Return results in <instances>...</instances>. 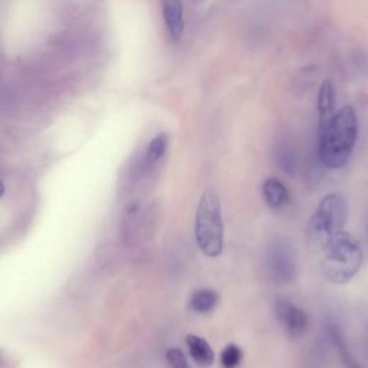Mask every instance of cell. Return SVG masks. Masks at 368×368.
Returning a JSON list of instances; mask_svg holds the SVG:
<instances>
[{
  "mask_svg": "<svg viewBox=\"0 0 368 368\" xmlns=\"http://www.w3.org/2000/svg\"><path fill=\"white\" fill-rule=\"evenodd\" d=\"M358 135V120L355 110L343 107L331 121L319 128L318 154L326 167L341 168L350 160Z\"/></svg>",
  "mask_w": 368,
  "mask_h": 368,
  "instance_id": "cell-1",
  "label": "cell"
},
{
  "mask_svg": "<svg viewBox=\"0 0 368 368\" xmlns=\"http://www.w3.org/2000/svg\"><path fill=\"white\" fill-rule=\"evenodd\" d=\"M348 205L343 195L331 193L322 199L309 219L306 245L312 252H324L333 239L344 230Z\"/></svg>",
  "mask_w": 368,
  "mask_h": 368,
  "instance_id": "cell-2",
  "label": "cell"
},
{
  "mask_svg": "<svg viewBox=\"0 0 368 368\" xmlns=\"http://www.w3.org/2000/svg\"><path fill=\"white\" fill-rule=\"evenodd\" d=\"M362 259L364 255L358 241L343 230L324 251L322 272L330 282L344 285L355 278L362 266Z\"/></svg>",
  "mask_w": 368,
  "mask_h": 368,
  "instance_id": "cell-3",
  "label": "cell"
},
{
  "mask_svg": "<svg viewBox=\"0 0 368 368\" xmlns=\"http://www.w3.org/2000/svg\"><path fill=\"white\" fill-rule=\"evenodd\" d=\"M195 238L199 249L209 258H219L224 245V227L220 199L214 190H206L199 202L195 219Z\"/></svg>",
  "mask_w": 368,
  "mask_h": 368,
  "instance_id": "cell-4",
  "label": "cell"
},
{
  "mask_svg": "<svg viewBox=\"0 0 368 368\" xmlns=\"http://www.w3.org/2000/svg\"><path fill=\"white\" fill-rule=\"evenodd\" d=\"M266 266L276 284H291L297 278V258L291 245L284 239H275L266 253Z\"/></svg>",
  "mask_w": 368,
  "mask_h": 368,
  "instance_id": "cell-5",
  "label": "cell"
},
{
  "mask_svg": "<svg viewBox=\"0 0 368 368\" xmlns=\"http://www.w3.org/2000/svg\"><path fill=\"white\" fill-rule=\"evenodd\" d=\"M275 312L289 337L298 338L308 330V315L292 302L287 299H278L275 304Z\"/></svg>",
  "mask_w": 368,
  "mask_h": 368,
  "instance_id": "cell-6",
  "label": "cell"
},
{
  "mask_svg": "<svg viewBox=\"0 0 368 368\" xmlns=\"http://www.w3.org/2000/svg\"><path fill=\"white\" fill-rule=\"evenodd\" d=\"M161 11L170 39L178 42L184 29L181 0H161Z\"/></svg>",
  "mask_w": 368,
  "mask_h": 368,
  "instance_id": "cell-7",
  "label": "cell"
},
{
  "mask_svg": "<svg viewBox=\"0 0 368 368\" xmlns=\"http://www.w3.org/2000/svg\"><path fill=\"white\" fill-rule=\"evenodd\" d=\"M262 195L263 199L266 202V205L272 209V210H281L284 209L291 197H289V192L287 189L285 184L282 181H280L278 178H268L263 186H262Z\"/></svg>",
  "mask_w": 368,
  "mask_h": 368,
  "instance_id": "cell-8",
  "label": "cell"
},
{
  "mask_svg": "<svg viewBox=\"0 0 368 368\" xmlns=\"http://www.w3.org/2000/svg\"><path fill=\"white\" fill-rule=\"evenodd\" d=\"M186 345L190 357L197 365L207 368L214 362V352L205 338L196 334H189L186 337Z\"/></svg>",
  "mask_w": 368,
  "mask_h": 368,
  "instance_id": "cell-9",
  "label": "cell"
},
{
  "mask_svg": "<svg viewBox=\"0 0 368 368\" xmlns=\"http://www.w3.org/2000/svg\"><path fill=\"white\" fill-rule=\"evenodd\" d=\"M327 335L330 337L341 362L344 364L345 368H362L360 362L355 360L352 352L348 348V344L341 333V330L335 324H328L327 326Z\"/></svg>",
  "mask_w": 368,
  "mask_h": 368,
  "instance_id": "cell-10",
  "label": "cell"
},
{
  "mask_svg": "<svg viewBox=\"0 0 368 368\" xmlns=\"http://www.w3.org/2000/svg\"><path fill=\"white\" fill-rule=\"evenodd\" d=\"M334 86L330 81H326L319 88L318 94V113H319V128L327 125L334 114Z\"/></svg>",
  "mask_w": 368,
  "mask_h": 368,
  "instance_id": "cell-11",
  "label": "cell"
},
{
  "mask_svg": "<svg viewBox=\"0 0 368 368\" xmlns=\"http://www.w3.org/2000/svg\"><path fill=\"white\" fill-rule=\"evenodd\" d=\"M219 304L217 292L212 289H199L190 298V308L199 314H207Z\"/></svg>",
  "mask_w": 368,
  "mask_h": 368,
  "instance_id": "cell-12",
  "label": "cell"
},
{
  "mask_svg": "<svg viewBox=\"0 0 368 368\" xmlns=\"http://www.w3.org/2000/svg\"><path fill=\"white\" fill-rule=\"evenodd\" d=\"M168 149V135L167 134H159L150 142L147 150H146V164L154 166L159 163Z\"/></svg>",
  "mask_w": 368,
  "mask_h": 368,
  "instance_id": "cell-13",
  "label": "cell"
},
{
  "mask_svg": "<svg viewBox=\"0 0 368 368\" xmlns=\"http://www.w3.org/2000/svg\"><path fill=\"white\" fill-rule=\"evenodd\" d=\"M242 361V350L236 344H229L220 354V364L223 368H236Z\"/></svg>",
  "mask_w": 368,
  "mask_h": 368,
  "instance_id": "cell-14",
  "label": "cell"
},
{
  "mask_svg": "<svg viewBox=\"0 0 368 368\" xmlns=\"http://www.w3.org/2000/svg\"><path fill=\"white\" fill-rule=\"evenodd\" d=\"M166 360L170 368H192L186 357H184V354L178 348H170L166 352Z\"/></svg>",
  "mask_w": 368,
  "mask_h": 368,
  "instance_id": "cell-15",
  "label": "cell"
},
{
  "mask_svg": "<svg viewBox=\"0 0 368 368\" xmlns=\"http://www.w3.org/2000/svg\"><path fill=\"white\" fill-rule=\"evenodd\" d=\"M367 235H368V226H367Z\"/></svg>",
  "mask_w": 368,
  "mask_h": 368,
  "instance_id": "cell-16",
  "label": "cell"
}]
</instances>
